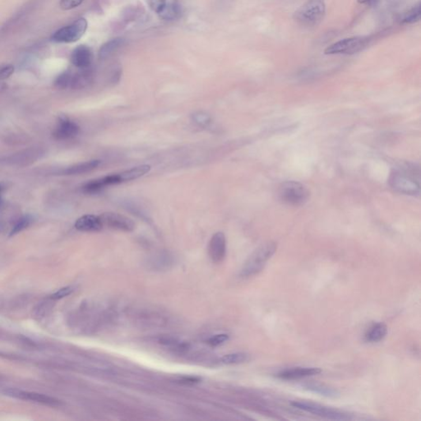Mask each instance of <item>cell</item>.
I'll use <instances>...</instances> for the list:
<instances>
[{"label":"cell","mask_w":421,"mask_h":421,"mask_svg":"<svg viewBox=\"0 0 421 421\" xmlns=\"http://www.w3.org/2000/svg\"><path fill=\"white\" fill-rule=\"evenodd\" d=\"M369 39L365 36H354L340 39L324 50L325 54H351L359 52L368 45Z\"/></svg>","instance_id":"52a82bcc"},{"label":"cell","mask_w":421,"mask_h":421,"mask_svg":"<svg viewBox=\"0 0 421 421\" xmlns=\"http://www.w3.org/2000/svg\"><path fill=\"white\" fill-rule=\"evenodd\" d=\"M392 1H400V0H392Z\"/></svg>","instance_id":"f35d334b"},{"label":"cell","mask_w":421,"mask_h":421,"mask_svg":"<svg viewBox=\"0 0 421 421\" xmlns=\"http://www.w3.org/2000/svg\"><path fill=\"white\" fill-rule=\"evenodd\" d=\"M101 161L93 160L83 162L74 166H69L65 170H61V174L64 175H76V174H85L95 170L100 166Z\"/></svg>","instance_id":"ac0fdd59"},{"label":"cell","mask_w":421,"mask_h":421,"mask_svg":"<svg viewBox=\"0 0 421 421\" xmlns=\"http://www.w3.org/2000/svg\"><path fill=\"white\" fill-rule=\"evenodd\" d=\"M84 0H61V8L63 10H71L83 4Z\"/></svg>","instance_id":"f546056e"},{"label":"cell","mask_w":421,"mask_h":421,"mask_svg":"<svg viewBox=\"0 0 421 421\" xmlns=\"http://www.w3.org/2000/svg\"><path fill=\"white\" fill-rule=\"evenodd\" d=\"M277 249V245L275 242L269 241L263 244L255 251L249 256L241 268L239 276L243 278L252 277L256 276L264 269L266 264L271 259Z\"/></svg>","instance_id":"6da1fadb"},{"label":"cell","mask_w":421,"mask_h":421,"mask_svg":"<svg viewBox=\"0 0 421 421\" xmlns=\"http://www.w3.org/2000/svg\"><path fill=\"white\" fill-rule=\"evenodd\" d=\"M292 406L299 410L317 415V416L323 417L325 419H333V420H348V419H352V417L347 413L339 411L336 409L315 404V403L295 402L292 403Z\"/></svg>","instance_id":"5b68a950"},{"label":"cell","mask_w":421,"mask_h":421,"mask_svg":"<svg viewBox=\"0 0 421 421\" xmlns=\"http://www.w3.org/2000/svg\"><path fill=\"white\" fill-rule=\"evenodd\" d=\"M421 9L420 4L413 7L412 9L405 13L402 18V23L403 24H413L420 20Z\"/></svg>","instance_id":"484cf974"},{"label":"cell","mask_w":421,"mask_h":421,"mask_svg":"<svg viewBox=\"0 0 421 421\" xmlns=\"http://www.w3.org/2000/svg\"><path fill=\"white\" fill-rule=\"evenodd\" d=\"M4 190H5V186L0 184V194H1V193H3V191H4Z\"/></svg>","instance_id":"8d00e7d4"},{"label":"cell","mask_w":421,"mask_h":421,"mask_svg":"<svg viewBox=\"0 0 421 421\" xmlns=\"http://www.w3.org/2000/svg\"><path fill=\"white\" fill-rule=\"evenodd\" d=\"M92 59L93 54L91 52V49L87 46H77L71 55V61L73 65L78 69L89 68L91 67Z\"/></svg>","instance_id":"9a60e30c"},{"label":"cell","mask_w":421,"mask_h":421,"mask_svg":"<svg viewBox=\"0 0 421 421\" xmlns=\"http://www.w3.org/2000/svg\"><path fill=\"white\" fill-rule=\"evenodd\" d=\"M150 170H151V166L149 165H141V166H135L133 168L119 173L118 176L121 178V183L126 182V181H133V179H137L140 177L144 176L146 174H148Z\"/></svg>","instance_id":"d6986e66"},{"label":"cell","mask_w":421,"mask_h":421,"mask_svg":"<svg viewBox=\"0 0 421 421\" xmlns=\"http://www.w3.org/2000/svg\"><path fill=\"white\" fill-rule=\"evenodd\" d=\"M208 254L215 264H220L226 254V239L224 233L216 232L212 235L208 245Z\"/></svg>","instance_id":"8fae6325"},{"label":"cell","mask_w":421,"mask_h":421,"mask_svg":"<svg viewBox=\"0 0 421 421\" xmlns=\"http://www.w3.org/2000/svg\"><path fill=\"white\" fill-rule=\"evenodd\" d=\"M278 197L283 204L299 207L307 203L309 193L307 187L297 181H286L279 186Z\"/></svg>","instance_id":"7a4b0ae2"},{"label":"cell","mask_w":421,"mask_h":421,"mask_svg":"<svg viewBox=\"0 0 421 421\" xmlns=\"http://www.w3.org/2000/svg\"><path fill=\"white\" fill-rule=\"evenodd\" d=\"M79 130L80 128L76 123L68 117H61L53 132V137L59 141L69 140L76 137Z\"/></svg>","instance_id":"30bf717a"},{"label":"cell","mask_w":421,"mask_h":421,"mask_svg":"<svg viewBox=\"0 0 421 421\" xmlns=\"http://www.w3.org/2000/svg\"><path fill=\"white\" fill-rule=\"evenodd\" d=\"M14 73V67L12 65H7L0 68V81L10 77Z\"/></svg>","instance_id":"4dcf8cb0"},{"label":"cell","mask_w":421,"mask_h":421,"mask_svg":"<svg viewBox=\"0 0 421 421\" xmlns=\"http://www.w3.org/2000/svg\"><path fill=\"white\" fill-rule=\"evenodd\" d=\"M125 43V39L122 37L114 38L105 43L99 50V57L102 59L108 58L114 54L117 50L121 48Z\"/></svg>","instance_id":"44dd1931"},{"label":"cell","mask_w":421,"mask_h":421,"mask_svg":"<svg viewBox=\"0 0 421 421\" xmlns=\"http://www.w3.org/2000/svg\"><path fill=\"white\" fill-rule=\"evenodd\" d=\"M33 222V216L31 215H25L22 216L13 226V229L9 233V237H13L21 233L23 230L28 228Z\"/></svg>","instance_id":"d4e9b609"},{"label":"cell","mask_w":421,"mask_h":421,"mask_svg":"<svg viewBox=\"0 0 421 421\" xmlns=\"http://www.w3.org/2000/svg\"><path fill=\"white\" fill-rule=\"evenodd\" d=\"M73 291H74L73 287H63V288L58 290L56 292L53 293L52 295H50L49 299H51V300H58V299H61L63 298L69 296L73 292Z\"/></svg>","instance_id":"83f0119b"},{"label":"cell","mask_w":421,"mask_h":421,"mask_svg":"<svg viewBox=\"0 0 421 421\" xmlns=\"http://www.w3.org/2000/svg\"><path fill=\"white\" fill-rule=\"evenodd\" d=\"M74 226L75 228L83 232H98L104 227L100 216L95 215L81 216L76 220Z\"/></svg>","instance_id":"5bb4252c"},{"label":"cell","mask_w":421,"mask_h":421,"mask_svg":"<svg viewBox=\"0 0 421 421\" xmlns=\"http://www.w3.org/2000/svg\"><path fill=\"white\" fill-rule=\"evenodd\" d=\"M1 202H2V200H1V194H0V204H1Z\"/></svg>","instance_id":"74e56055"},{"label":"cell","mask_w":421,"mask_h":421,"mask_svg":"<svg viewBox=\"0 0 421 421\" xmlns=\"http://www.w3.org/2000/svg\"><path fill=\"white\" fill-rule=\"evenodd\" d=\"M378 2H379V0H358L359 4L371 7L378 5Z\"/></svg>","instance_id":"e575fe53"},{"label":"cell","mask_w":421,"mask_h":421,"mask_svg":"<svg viewBox=\"0 0 421 421\" xmlns=\"http://www.w3.org/2000/svg\"><path fill=\"white\" fill-rule=\"evenodd\" d=\"M326 13L324 0H308L294 14L295 21L302 25H317L324 19Z\"/></svg>","instance_id":"3957f363"},{"label":"cell","mask_w":421,"mask_h":421,"mask_svg":"<svg viewBox=\"0 0 421 421\" xmlns=\"http://www.w3.org/2000/svg\"><path fill=\"white\" fill-rule=\"evenodd\" d=\"M388 184L393 190L405 195H418L420 186L418 181L404 171L395 170L388 178Z\"/></svg>","instance_id":"277c9868"},{"label":"cell","mask_w":421,"mask_h":421,"mask_svg":"<svg viewBox=\"0 0 421 421\" xmlns=\"http://www.w3.org/2000/svg\"><path fill=\"white\" fill-rule=\"evenodd\" d=\"M249 359L247 353L235 352L226 354L220 358V362L224 365H240L245 363Z\"/></svg>","instance_id":"603a6c76"},{"label":"cell","mask_w":421,"mask_h":421,"mask_svg":"<svg viewBox=\"0 0 421 421\" xmlns=\"http://www.w3.org/2000/svg\"><path fill=\"white\" fill-rule=\"evenodd\" d=\"M72 76H73V74H72L70 72H69V71L64 72V73H61V74L57 77L56 80L54 82V86H55L57 88H58V89H65V88H68V87L71 86Z\"/></svg>","instance_id":"4316f807"},{"label":"cell","mask_w":421,"mask_h":421,"mask_svg":"<svg viewBox=\"0 0 421 421\" xmlns=\"http://www.w3.org/2000/svg\"><path fill=\"white\" fill-rule=\"evenodd\" d=\"M181 13H182V10L179 5L177 4H170V5H166L165 9L159 13V15H160L161 18L163 20L172 21L181 17Z\"/></svg>","instance_id":"cb8c5ba5"},{"label":"cell","mask_w":421,"mask_h":421,"mask_svg":"<svg viewBox=\"0 0 421 421\" xmlns=\"http://www.w3.org/2000/svg\"><path fill=\"white\" fill-rule=\"evenodd\" d=\"M388 327L383 323L373 324L365 334V340L369 343H378L386 336Z\"/></svg>","instance_id":"ffe728a7"},{"label":"cell","mask_w":421,"mask_h":421,"mask_svg":"<svg viewBox=\"0 0 421 421\" xmlns=\"http://www.w3.org/2000/svg\"><path fill=\"white\" fill-rule=\"evenodd\" d=\"M100 216L104 226H108L114 230H121L125 232H130L135 229V223L132 219L115 212H105Z\"/></svg>","instance_id":"9c48e42d"},{"label":"cell","mask_w":421,"mask_h":421,"mask_svg":"<svg viewBox=\"0 0 421 421\" xmlns=\"http://www.w3.org/2000/svg\"><path fill=\"white\" fill-rule=\"evenodd\" d=\"M87 29V20L81 17L70 25L55 31L51 39L57 43H73L83 37Z\"/></svg>","instance_id":"8992f818"},{"label":"cell","mask_w":421,"mask_h":421,"mask_svg":"<svg viewBox=\"0 0 421 421\" xmlns=\"http://www.w3.org/2000/svg\"><path fill=\"white\" fill-rule=\"evenodd\" d=\"M305 388L311 392H316L317 394L328 396V397H336L339 395V392L334 388H330L324 384H317V383L307 384L305 385Z\"/></svg>","instance_id":"7402d4cb"},{"label":"cell","mask_w":421,"mask_h":421,"mask_svg":"<svg viewBox=\"0 0 421 421\" xmlns=\"http://www.w3.org/2000/svg\"><path fill=\"white\" fill-rule=\"evenodd\" d=\"M193 118H194L196 123L201 125H207L210 122L209 115L203 114V113H198V114H195Z\"/></svg>","instance_id":"d6a6232c"},{"label":"cell","mask_w":421,"mask_h":421,"mask_svg":"<svg viewBox=\"0 0 421 421\" xmlns=\"http://www.w3.org/2000/svg\"><path fill=\"white\" fill-rule=\"evenodd\" d=\"M5 395L11 396V397H14V398L20 399V400H30L32 403L48 406V407H57L61 406V400L55 397L42 394V393H38V392H26V391L10 388L5 391Z\"/></svg>","instance_id":"ba28073f"},{"label":"cell","mask_w":421,"mask_h":421,"mask_svg":"<svg viewBox=\"0 0 421 421\" xmlns=\"http://www.w3.org/2000/svg\"><path fill=\"white\" fill-rule=\"evenodd\" d=\"M228 340V335L223 334V333H222V334H216L211 336V337L207 340V343H208V344L211 346V347H216L225 344Z\"/></svg>","instance_id":"f1b7e54d"},{"label":"cell","mask_w":421,"mask_h":421,"mask_svg":"<svg viewBox=\"0 0 421 421\" xmlns=\"http://www.w3.org/2000/svg\"><path fill=\"white\" fill-rule=\"evenodd\" d=\"M5 230V224L3 222H0V234Z\"/></svg>","instance_id":"d590c367"},{"label":"cell","mask_w":421,"mask_h":421,"mask_svg":"<svg viewBox=\"0 0 421 421\" xmlns=\"http://www.w3.org/2000/svg\"><path fill=\"white\" fill-rule=\"evenodd\" d=\"M41 155L42 152L38 148H29L7 157L5 162L6 163L17 166H27L37 160Z\"/></svg>","instance_id":"4fadbf2b"},{"label":"cell","mask_w":421,"mask_h":421,"mask_svg":"<svg viewBox=\"0 0 421 421\" xmlns=\"http://www.w3.org/2000/svg\"><path fill=\"white\" fill-rule=\"evenodd\" d=\"M77 73L72 76L70 87L73 89H82L91 84L93 80V71L89 68L80 69Z\"/></svg>","instance_id":"e0dca14e"},{"label":"cell","mask_w":421,"mask_h":421,"mask_svg":"<svg viewBox=\"0 0 421 421\" xmlns=\"http://www.w3.org/2000/svg\"><path fill=\"white\" fill-rule=\"evenodd\" d=\"M200 378H197V377H192V376H189V377H183L181 380H179V382L181 384H197V383L199 382Z\"/></svg>","instance_id":"836d02e7"},{"label":"cell","mask_w":421,"mask_h":421,"mask_svg":"<svg viewBox=\"0 0 421 421\" xmlns=\"http://www.w3.org/2000/svg\"><path fill=\"white\" fill-rule=\"evenodd\" d=\"M319 368L296 367L285 369L277 373V378L283 380H297L317 375L321 373Z\"/></svg>","instance_id":"7c38bea8"},{"label":"cell","mask_w":421,"mask_h":421,"mask_svg":"<svg viewBox=\"0 0 421 421\" xmlns=\"http://www.w3.org/2000/svg\"><path fill=\"white\" fill-rule=\"evenodd\" d=\"M166 5H167V4H166V0H152L151 3H150L151 8H152L153 11H155L156 13H157L158 14L165 9V7L166 6Z\"/></svg>","instance_id":"1f68e13d"},{"label":"cell","mask_w":421,"mask_h":421,"mask_svg":"<svg viewBox=\"0 0 421 421\" xmlns=\"http://www.w3.org/2000/svg\"><path fill=\"white\" fill-rule=\"evenodd\" d=\"M121 179L118 174H110L103 178H97L95 181H91L87 183L83 187V191L85 193H95L104 189L108 185H118L121 184Z\"/></svg>","instance_id":"2e32d148"}]
</instances>
